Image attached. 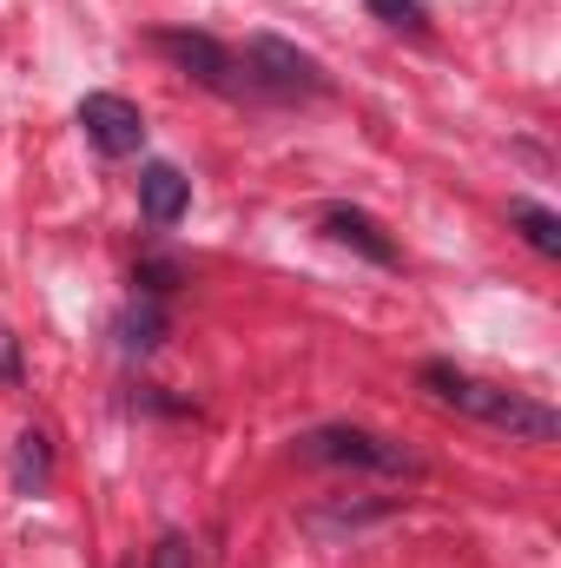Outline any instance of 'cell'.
Masks as SVG:
<instances>
[{
  "label": "cell",
  "mask_w": 561,
  "mask_h": 568,
  "mask_svg": "<svg viewBox=\"0 0 561 568\" xmlns=\"http://www.w3.org/2000/svg\"><path fill=\"white\" fill-rule=\"evenodd\" d=\"M384 27H397V33H429V7L422 0H364Z\"/></svg>",
  "instance_id": "obj_12"
},
{
  "label": "cell",
  "mask_w": 561,
  "mask_h": 568,
  "mask_svg": "<svg viewBox=\"0 0 561 568\" xmlns=\"http://www.w3.org/2000/svg\"><path fill=\"white\" fill-rule=\"evenodd\" d=\"M245 73H252V87H258V100H324L330 93V73L304 53V47H290L278 33H258V40H245Z\"/></svg>",
  "instance_id": "obj_4"
},
{
  "label": "cell",
  "mask_w": 561,
  "mask_h": 568,
  "mask_svg": "<svg viewBox=\"0 0 561 568\" xmlns=\"http://www.w3.org/2000/svg\"><path fill=\"white\" fill-rule=\"evenodd\" d=\"M317 232L330 239V245H344V252H357V258H370V265H384V272H397V239L364 212V205H324L317 212Z\"/></svg>",
  "instance_id": "obj_6"
},
{
  "label": "cell",
  "mask_w": 561,
  "mask_h": 568,
  "mask_svg": "<svg viewBox=\"0 0 561 568\" xmlns=\"http://www.w3.org/2000/svg\"><path fill=\"white\" fill-rule=\"evenodd\" d=\"M297 456L304 463H330V469H377V476H422V456L377 436V429L357 424H317L297 436Z\"/></svg>",
  "instance_id": "obj_2"
},
{
  "label": "cell",
  "mask_w": 561,
  "mask_h": 568,
  "mask_svg": "<svg viewBox=\"0 0 561 568\" xmlns=\"http://www.w3.org/2000/svg\"><path fill=\"white\" fill-rule=\"evenodd\" d=\"M13 489L20 496H47L53 489V436L47 429H20L13 436Z\"/></svg>",
  "instance_id": "obj_9"
},
{
  "label": "cell",
  "mask_w": 561,
  "mask_h": 568,
  "mask_svg": "<svg viewBox=\"0 0 561 568\" xmlns=\"http://www.w3.org/2000/svg\"><path fill=\"white\" fill-rule=\"evenodd\" d=\"M185 284V265L178 258H140L133 265V291H145V297H172Z\"/></svg>",
  "instance_id": "obj_11"
},
{
  "label": "cell",
  "mask_w": 561,
  "mask_h": 568,
  "mask_svg": "<svg viewBox=\"0 0 561 568\" xmlns=\"http://www.w3.org/2000/svg\"><path fill=\"white\" fill-rule=\"evenodd\" d=\"M509 225L529 239V252L561 258V219L549 212V205H536V199H509Z\"/></svg>",
  "instance_id": "obj_10"
},
{
  "label": "cell",
  "mask_w": 561,
  "mask_h": 568,
  "mask_svg": "<svg viewBox=\"0 0 561 568\" xmlns=\"http://www.w3.org/2000/svg\"><path fill=\"white\" fill-rule=\"evenodd\" d=\"M0 384H7V390L27 384V364H20V337H13V324H0Z\"/></svg>",
  "instance_id": "obj_13"
},
{
  "label": "cell",
  "mask_w": 561,
  "mask_h": 568,
  "mask_svg": "<svg viewBox=\"0 0 561 568\" xmlns=\"http://www.w3.org/2000/svg\"><path fill=\"white\" fill-rule=\"evenodd\" d=\"M165 297H145V291H133L126 297V311L113 317V337H120V351L126 357H145V351H159L165 344Z\"/></svg>",
  "instance_id": "obj_8"
},
{
  "label": "cell",
  "mask_w": 561,
  "mask_h": 568,
  "mask_svg": "<svg viewBox=\"0 0 561 568\" xmlns=\"http://www.w3.org/2000/svg\"><path fill=\"white\" fill-rule=\"evenodd\" d=\"M145 568H192V542L185 536H159V549H152Z\"/></svg>",
  "instance_id": "obj_14"
},
{
  "label": "cell",
  "mask_w": 561,
  "mask_h": 568,
  "mask_svg": "<svg viewBox=\"0 0 561 568\" xmlns=\"http://www.w3.org/2000/svg\"><path fill=\"white\" fill-rule=\"evenodd\" d=\"M80 133H86L93 152H106V159H133L145 145V113L126 93H86L80 100Z\"/></svg>",
  "instance_id": "obj_5"
},
{
  "label": "cell",
  "mask_w": 561,
  "mask_h": 568,
  "mask_svg": "<svg viewBox=\"0 0 561 568\" xmlns=\"http://www.w3.org/2000/svg\"><path fill=\"white\" fill-rule=\"evenodd\" d=\"M152 47H159L185 80H198L205 93H218V100H258V87H252L245 60H238L225 40L192 33V27H159V33H152Z\"/></svg>",
  "instance_id": "obj_3"
},
{
  "label": "cell",
  "mask_w": 561,
  "mask_h": 568,
  "mask_svg": "<svg viewBox=\"0 0 561 568\" xmlns=\"http://www.w3.org/2000/svg\"><path fill=\"white\" fill-rule=\"evenodd\" d=\"M417 377L436 404H449V410H462V417H476V424H489V429H509V436H522V443H555L561 436V417L549 404H536V397H522V390H502V384H482V377L456 371L449 357H429Z\"/></svg>",
  "instance_id": "obj_1"
},
{
  "label": "cell",
  "mask_w": 561,
  "mask_h": 568,
  "mask_svg": "<svg viewBox=\"0 0 561 568\" xmlns=\"http://www.w3.org/2000/svg\"><path fill=\"white\" fill-rule=\"evenodd\" d=\"M192 205V179L172 165V159H145L140 165V212L145 225H178Z\"/></svg>",
  "instance_id": "obj_7"
}]
</instances>
